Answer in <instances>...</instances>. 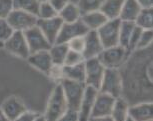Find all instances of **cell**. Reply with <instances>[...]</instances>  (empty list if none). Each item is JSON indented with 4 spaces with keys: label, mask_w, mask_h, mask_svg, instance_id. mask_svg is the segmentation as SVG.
<instances>
[{
    "label": "cell",
    "mask_w": 153,
    "mask_h": 121,
    "mask_svg": "<svg viewBox=\"0 0 153 121\" xmlns=\"http://www.w3.org/2000/svg\"><path fill=\"white\" fill-rule=\"evenodd\" d=\"M83 61H84V57H83L82 53L76 52V51L69 49L67 55H66L64 65L65 66H72V65L78 64V63H81Z\"/></svg>",
    "instance_id": "obj_31"
},
{
    "label": "cell",
    "mask_w": 153,
    "mask_h": 121,
    "mask_svg": "<svg viewBox=\"0 0 153 121\" xmlns=\"http://www.w3.org/2000/svg\"><path fill=\"white\" fill-rule=\"evenodd\" d=\"M1 110L9 121H15L22 112L26 110V106L20 98L16 96H10L2 103Z\"/></svg>",
    "instance_id": "obj_15"
},
{
    "label": "cell",
    "mask_w": 153,
    "mask_h": 121,
    "mask_svg": "<svg viewBox=\"0 0 153 121\" xmlns=\"http://www.w3.org/2000/svg\"><path fill=\"white\" fill-rule=\"evenodd\" d=\"M103 48L99 37L96 31L89 30L84 35V49L82 51V55L84 60L90 58H96L102 52Z\"/></svg>",
    "instance_id": "obj_14"
},
{
    "label": "cell",
    "mask_w": 153,
    "mask_h": 121,
    "mask_svg": "<svg viewBox=\"0 0 153 121\" xmlns=\"http://www.w3.org/2000/svg\"><path fill=\"white\" fill-rule=\"evenodd\" d=\"M67 45L70 50L82 53L83 49H84V36L75 37V38L71 39L70 41L67 43Z\"/></svg>",
    "instance_id": "obj_35"
},
{
    "label": "cell",
    "mask_w": 153,
    "mask_h": 121,
    "mask_svg": "<svg viewBox=\"0 0 153 121\" xmlns=\"http://www.w3.org/2000/svg\"><path fill=\"white\" fill-rule=\"evenodd\" d=\"M152 40H153V30L152 29L142 30L139 41H138L136 46V50L145 49V48H147L148 46L152 44Z\"/></svg>",
    "instance_id": "obj_30"
},
{
    "label": "cell",
    "mask_w": 153,
    "mask_h": 121,
    "mask_svg": "<svg viewBox=\"0 0 153 121\" xmlns=\"http://www.w3.org/2000/svg\"><path fill=\"white\" fill-rule=\"evenodd\" d=\"M38 113L36 112H33V111H30L26 109L24 112H22L21 114L19 115L18 118L15 120V121H34L38 117Z\"/></svg>",
    "instance_id": "obj_37"
},
{
    "label": "cell",
    "mask_w": 153,
    "mask_h": 121,
    "mask_svg": "<svg viewBox=\"0 0 153 121\" xmlns=\"http://www.w3.org/2000/svg\"><path fill=\"white\" fill-rule=\"evenodd\" d=\"M150 121H152V120H150Z\"/></svg>",
    "instance_id": "obj_48"
},
{
    "label": "cell",
    "mask_w": 153,
    "mask_h": 121,
    "mask_svg": "<svg viewBox=\"0 0 153 121\" xmlns=\"http://www.w3.org/2000/svg\"><path fill=\"white\" fill-rule=\"evenodd\" d=\"M98 90L92 86L86 85L84 94H83L81 103L78 109V119L79 121H89L91 117L92 108L96 98Z\"/></svg>",
    "instance_id": "obj_13"
},
{
    "label": "cell",
    "mask_w": 153,
    "mask_h": 121,
    "mask_svg": "<svg viewBox=\"0 0 153 121\" xmlns=\"http://www.w3.org/2000/svg\"><path fill=\"white\" fill-rule=\"evenodd\" d=\"M37 27L41 30L44 34L46 39L48 40L51 45L56 42L58 34L61 29L63 21L60 19L59 16H56L51 19H39L37 20Z\"/></svg>",
    "instance_id": "obj_11"
},
{
    "label": "cell",
    "mask_w": 153,
    "mask_h": 121,
    "mask_svg": "<svg viewBox=\"0 0 153 121\" xmlns=\"http://www.w3.org/2000/svg\"><path fill=\"white\" fill-rule=\"evenodd\" d=\"M68 110L67 102L60 83H57L50 94L44 116L47 121H56Z\"/></svg>",
    "instance_id": "obj_1"
},
{
    "label": "cell",
    "mask_w": 153,
    "mask_h": 121,
    "mask_svg": "<svg viewBox=\"0 0 153 121\" xmlns=\"http://www.w3.org/2000/svg\"><path fill=\"white\" fill-rule=\"evenodd\" d=\"M125 121H134V120H133V119H131L130 117H128V118H127V119H126Z\"/></svg>",
    "instance_id": "obj_45"
},
{
    "label": "cell",
    "mask_w": 153,
    "mask_h": 121,
    "mask_svg": "<svg viewBox=\"0 0 153 121\" xmlns=\"http://www.w3.org/2000/svg\"><path fill=\"white\" fill-rule=\"evenodd\" d=\"M40 0H13L14 9H19L32 13L37 16L38 8L40 5Z\"/></svg>",
    "instance_id": "obj_27"
},
{
    "label": "cell",
    "mask_w": 153,
    "mask_h": 121,
    "mask_svg": "<svg viewBox=\"0 0 153 121\" xmlns=\"http://www.w3.org/2000/svg\"><path fill=\"white\" fill-rule=\"evenodd\" d=\"M59 83L61 85L63 93H64L66 98L68 109L78 112L86 87L85 83L73 81V80H69L66 78H63Z\"/></svg>",
    "instance_id": "obj_4"
},
{
    "label": "cell",
    "mask_w": 153,
    "mask_h": 121,
    "mask_svg": "<svg viewBox=\"0 0 153 121\" xmlns=\"http://www.w3.org/2000/svg\"><path fill=\"white\" fill-rule=\"evenodd\" d=\"M121 20L119 18L107 20L99 29L96 30L103 48H109L118 45L119 42V28Z\"/></svg>",
    "instance_id": "obj_5"
},
{
    "label": "cell",
    "mask_w": 153,
    "mask_h": 121,
    "mask_svg": "<svg viewBox=\"0 0 153 121\" xmlns=\"http://www.w3.org/2000/svg\"><path fill=\"white\" fill-rule=\"evenodd\" d=\"M136 2L140 5V7L142 9L153 7V0H136Z\"/></svg>",
    "instance_id": "obj_40"
},
{
    "label": "cell",
    "mask_w": 153,
    "mask_h": 121,
    "mask_svg": "<svg viewBox=\"0 0 153 121\" xmlns=\"http://www.w3.org/2000/svg\"><path fill=\"white\" fill-rule=\"evenodd\" d=\"M128 110V101H126V99H124L123 97H118L115 99L110 116L113 121H125L129 117Z\"/></svg>",
    "instance_id": "obj_22"
},
{
    "label": "cell",
    "mask_w": 153,
    "mask_h": 121,
    "mask_svg": "<svg viewBox=\"0 0 153 121\" xmlns=\"http://www.w3.org/2000/svg\"><path fill=\"white\" fill-rule=\"evenodd\" d=\"M12 33L13 29L11 28L7 20L0 18V41L4 42L5 40L9 38Z\"/></svg>",
    "instance_id": "obj_33"
},
{
    "label": "cell",
    "mask_w": 153,
    "mask_h": 121,
    "mask_svg": "<svg viewBox=\"0 0 153 121\" xmlns=\"http://www.w3.org/2000/svg\"><path fill=\"white\" fill-rule=\"evenodd\" d=\"M128 115L134 121H150L153 119V104L151 101H141L129 106Z\"/></svg>",
    "instance_id": "obj_16"
},
{
    "label": "cell",
    "mask_w": 153,
    "mask_h": 121,
    "mask_svg": "<svg viewBox=\"0 0 153 121\" xmlns=\"http://www.w3.org/2000/svg\"><path fill=\"white\" fill-rule=\"evenodd\" d=\"M115 99L116 98L112 97L111 95H108L106 93H102V92L98 91L96 98H95V101H94V104H93V108H92L90 118L110 116Z\"/></svg>",
    "instance_id": "obj_12"
},
{
    "label": "cell",
    "mask_w": 153,
    "mask_h": 121,
    "mask_svg": "<svg viewBox=\"0 0 153 121\" xmlns=\"http://www.w3.org/2000/svg\"><path fill=\"white\" fill-rule=\"evenodd\" d=\"M48 76L53 80L58 81V83L64 78V74H63V65H57L53 64L51 67L50 71L48 73Z\"/></svg>",
    "instance_id": "obj_36"
},
{
    "label": "cell",
    "mask_w": 153,
    "mask_h": 121,
    "mask_svg": "<svg viewBox=\"0 0 153 121\" xmlns=\"http://www.w3.org/2000/svg\"><path fill=\"white\" fill-rule=\"evenodd\" d=\"M104 0H79L77 2L81 14L91 12V11H96L100 9V6L102 5Z\"/></svg>",
    "instance_id": "obj_28"
},
{
    "label": "cell",
    "mask_w": 153,
    "mask_h": 121,
    "mask_svg": "<svg viewBox=\"0 0 153 121\" xmlns=\"http://www.w3.org/2000/svg\"><path fill=\"white\" fill-rule=\"evenodd\" d=\"M6 20L13 31L24 32V31L36 26L38 17L32 13L26 12V11L13 9L12 12L8 15Z\"/></svg>",
    "instance_id": "obj_6"
},
{
    "label": "cell",
    "mask_w": 153,
    "mask_h": 121,
    "mask_svg": "<svg viewBox=\"0 0 153 121\" xmlns=\"http://www.w3.org/2000/svg\"><path fill=\"white\" fill-rule=\"evenodd\" d=\"M56 121H79L78 119V112L68 109L64 114L62 115L59 119H57Z\"/></svg>",
    "instance_id": "obj_38"
},
{
    "label": "cell",
    "mask_w": 153,
    "mask_h": 121,
    "mask_svg": "<svg viewBox=\"0 0 153 121\" xmlns=\"http://www.w3.org/2000/svg\"><path fill=\"white\" fill-rule=\"evenodd\" d=\"M79 0H70V2H73V3H77Z\"/></svg>",
    "instance_id": "obj_44"
},
{
    "label": "cell",
    "mask_w": 153,
    "mask_h": 121,
    "mask_svg": "<svg viewBox=\"0 0 153 121\" xmlns=\"http://www.w3.org/2000/svg\"><path fill=\"white\" fill-rule=\"evenodd\" d=\"M135 25L140 27L143 30H148L153 28V9H141L140 13L138 14L137 18L135 19Z\"/></svg>",
    "instance_id": "obj_25"
},
{
    "label": "cell",
    "mask_w": 153,
    "mask_h": 121,
    "mask_svg": "<svg viewBox=\"0 0 153 121\" xmlns=\"http://www.w3.org/2000/svg\"><path fill=\"white\" fill-rule=\"evenodd\" d=\"M13 9V0H0V18L6 19Z\"/></svg>",
    "instance_id": "obj_34"
},
{
    "label": "cell",
    "mask_w": 153,
    "mask_h": 121,
    "mask_svg": "<svg viewBox=\"0 0 153 121\" xmlns=\"http://www.w3.org/2000/svg\"><path fill=\"white\" fill-rule=\"evenodd\" d=\"M88 29L82 23L81 20H78L73 23H63L58 37L55 43H67L75 37L84 36L88 32Z\"/></svg>",
    "instance_id": "obj_10"
},
{
    "label": "cell",
    "mask_w": 153,
    "mask_h": 121,
    "mask_svg": "<svg viewBox=\"0 0 153 121\" xmlns=\"http://www.w3.org/2000/svg\"><path fill=\"white\" fill-rule=\"evenodd\" d=\"M3 48L12 55H15L19 58L27 59L30 55L24 33L21 31H13L10 37L3 42Z\"/></svg>",
    "instance_id": "obj_7"
},
{
    "label": "cell",
    "mask_w": 153,
    "mask_h": 121,
    "mask_svg": "<svg viewBox=\"0 0 153 121\" xmlns=\"http://www.w3.org/2000/svg\"><path fill=\"white\" fill-rule=\"evenodd\" d=\"M69 2H70V0H50L49 3L52 5V7L57 11V13H59Z\"/></svg>",
    "instance_id": "obj_39"
},
{
    "label": "cell",
    "mask_w": 153,
    "mask_h": 121,
    "mask_svg": "<svg viewBox=\"0 0 153 121\" xmlns=\"http://www.w3.org/2000/svg\"><path fill=\"white\" fill-rule=\"evenodd\" d=\"M34 121H47V120H46V118H45L44 115H40V114H39V115H38V117H37Z\"/></svg>",
    "instance_id": "obj_43"
},
{
    "label": "cell",
    "mask_w": 153,
    "mask_h": 121,
    "mask_svg": "<svg viewBox=\"0 0 153 121\" xmlns=\"http://www.w3.org/2000/svg\"><path fill=\"white\" fill-rule=\"evenodd\" d=\"M85 61V60H84ZM84 61L76 65L65 66L63 65V74L64 78L73 80V81L85 83V64Z\"/></svg>",
    "instance_id": "obj_21"
},
{
    "label": "cell",
    "mask_w": 153,
    "mask_h": 121,
    "mask_svg": "<svg viewBox=\"0 0 153 121\" xmlns=\"http://www.w3.org/2000/svg\"><path fill=\"white\" fill-rule=\"evenodd\" d=\"M0 48H3V42L0 41Z\"/></svg>",
    "instance_id": "obj_46"
},
{
    "label": "cell",
    "mask_w": 153,
    "mask_h": 121,
    "mask_svg": "<svg viewBox=\"0 0 153 121\" xmlns=\"http://www.w3.org/2000/svg\"><path fill=\"white\" fill-rule=\"evenodd\" d=\"M48 51L53 64L64 65L66 55L69 51V47L66 43H54L51 45Z\"/></svg>",
    "instance_id": "obj_24"
},
{
    "label": "cell",
    "mask_w": 153,
    "mask_h": 121,
    "mask_svg": "<svg viewBox=\"0 0 153 121\" xmlns=\"http://www.w3.org/2000/svg\"><path fill=\"white\" fill-rule=\"evenodd\" d=\"M130 54L131 53L125 47L116 45L103 49L97 58L105 68L119 69L128 60Z\"/></svg>",
    "instance_id": "obj_3"
},
{
    "label": "cell",
    "mask_w": 153,
    "mask_h": 121,
    "mask_svg": "<svg viewBox=\"0 0 153 121\" xmlns=\"http://www.w3.org/2000/svg\"><path fill=\"white\" fill-rule=\"evenodd\" d=\"M142 30L140 27H138L135 25L133 31H132V34L130 36V39H129V42H128V46H127V50L129 51L130 53L134 52L136 50V46H137V43L139 41V38H140V35L142 33Z\"/></svg>",
    "instance_id": "obj_32"
},
{
    "label": "cell",
    "mask_w": 153,
    "mask_h": 121,
    "mask_svg": "<svg viewBox=\"0 0 153 121\" xmlns=\"http://www.w3.org/2000/svg\"><path fill=\"white\" fill-rule=\"evenodd\" d=\"M142 8L137 3L136 0H124L121 12L119 15V19L121 21H131L134 22L137 18L138 14Z\"/></svg>",
    "instance_id": "obj_19"
},
{
    "label": "cell",
    "mask_w": 153,
    "mask_h": 121,
    "mask_svg": "<svg viewBox=\"0 0 153 121\" xmlns=\"http://www.w3.org/2000/svg\"><path fill=\"white\" fill-rule=\"evenodd\" d=\"M26 60L31 66H33L37 70L41 71L43 73L47 74V75L53 65L52 59H51L48 50L39 51V52L30 54Z\"/></svg>",
    "instance_id": "obj_17"
},
{
    "label": "cell",
    "mask_w": 153,
    "mask_h": 121,
    "mask_svg": "<svg viewBox=\"0 0 153 121\" xmlns=\"http://www.w3.org/2000/svg\"><path fill=\"white\" fill-rule=\"evenodd\" d=\"M89 121H113L111 116H105V117H92L89 119Z\"/></svg>",
    "instance_id": "obj_41"
},
{
    "label": "cell",
    "mask_w": 153,
    "mask_h": 121,
    "mask_svg": "<svg viewBox=\"0 0 153 121\" xmlns=\"http://www.w3.org/2000/svg\"><path fill=\"white\" fill-rule=\"evenodd\" d=\"M135 27V23L131 21H121L120 28H119V42L118 45L125 47L127 49L129 39Z\"/></svg>",
    "instance_id": "obj_26"
},
{
    "label": "cell",
    "mask_w": 153,
    "mask_h": 121,
    "mask_svg": "<svg viewBox=\"0 0 153 121\" xmlns=\"http://www.w3.org/2000/svg\"><path fill=\"white\" fill-rule=\"evenodd\" d=\"M58 16L57 11L52 7V5L49 3L48 1L41 2L38 8V13H37V17L39 19H51L54 17Z\"/></svg>",
    "instance_id": "obj_29"
},
{
    "label": "cell",
    "mask_w": 153,
    "mask_h": 121,
    "mask_svg": "<svg viewBox=\"0 0 153 121\" xmlns=\"http://www.w3.org/2000/svg\"><path fill=\"white\" fill-rule=\"evenodd\" d=\"M46 1H50V0H40V2H46Z\"/></svg>",
    "instance_id": "obj_47"
},
{
    "label": "cell",
    "mask_w": 153,
    "mask_h": 121,
    "mask_svg": "<svg viewBox=\"0 0 153 121\" xmlns=\"http://www.w3.org/2000/svg\"><path fill=\"white\" fill-rule=\"evenodd\" d=\"M23 33H24L25 39H26L30 54L39 52V51L49 50V48L51 47V44L46 39L41 30L37 27V25L24 31Z\"/></svg>",
    "instance_id": "obj_9"
},
{
    "label": "cell",
    "mask_w": 153,
    "mask_h": 121,
    "mask_svg": "<svg viewBox=\"0 0 153 121\" xmlns=\"http://www.w3.org/2000/svg\"><path fill=\"white\" fill-rule=\"evenodd\" d=\"M0 121H9V120H8V118L5 116L3 111L1 110V108H0Z\"/></svg>",
    "instance_id": "obj_42"
},
{
    "label": "cell",
    "mask_w": 153,
    "mask_h": 121,
    "mask_svg": "<svg viewBox=\"0 0 153 121\" xmlns=\"http://www.w3.org/2000/svg\"><path fill=\"white\" fill-rule=\"evenodd\" d=\"M80 20H81L82 23L85 25L88 30L96 31L108 19L106 18L105 15L100 10H96V11H91V12L82 14Z\"/></svg>",
    "instance_id": "obj_18"
},
{
    "label": "cell",
    "mask_w": 153,
    "mask_h": 121,
    "mask_svg": "<svg viewBox=\"0 0 153 121\" xmlns=\"http://www.w3.org/2000/svg\"><path fill=\"white\" fill-rule=\"evenodd\" d=\"M98 91L111 95L114 98L121 97L123 92V79L119 69L105 68Z\"/></svg>",
    "instance_id": "obj_2"
},
{
    "label": "cell",
    "mask_w": 153,
    "mask_h": 121,
    "mask_svg": "<svg viewBox=\"0 0 153 121\" xmlns=\"http://www.w3.org/2000/svg\"><path fill=\"white\" fill-rule=\"evenodd\" d=\"M81 11L78 5L73 2H69L66 6L58 13V16L63 23H73L80 20L81 18Z\"/></svg>",
    "instance_id": "obj_23"
},
{
    "label": "cell",
    "mask_w": 153,
    "mask_h": 121,
    "mask_svg": "<svg viewBox=\"0 0 153 121\" xmlns=\"http://www.w3.org/2000/svg\"><path fill=\"white\" fill-rule=\"evenodd\" d=\"M124 0H104L100 6V11L108 20L119 18Z\"/></svg>",
    "instance_id": "obj_20"
},
{
    "label": "cell",
    "mask_w": 153,
    "mask_h": 121,
    "mask_svg": "<svg viewBox=\"0 0 153 121\" xmlns=\"http://www.w3.org/2000/svg\"><path fill=\"white\" fill-rule=\"evenodd\" d=\"M85 64V85L92 86L99 90L100 83L104 74L105 67L97 58L86 59Z\"/></svg>",
    "instance_id": "obj_8"
}]
</instances>
